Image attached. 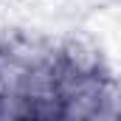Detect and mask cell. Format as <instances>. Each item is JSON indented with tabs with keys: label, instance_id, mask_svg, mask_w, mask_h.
Returning a JSON list of instances; mask_svg holds the SVG:
<instances>
[{
	"label": "cell",
	"instance_id": "obj_1",
	"mask_svg": "<svg viewBox=\"0 0 121 121\" xmlns=\"http://www.w3.org/2000/svg\"><path fill=\"white\" fill-rule=\"evenodd\" d=\"M56 65L65 76H79V79H101L110 76L107 56L99 42L82 34H70L62 42H56Z\"/></svg>",
	"mask_w": 121,
	"mask_h": 121
}]
</instances>
